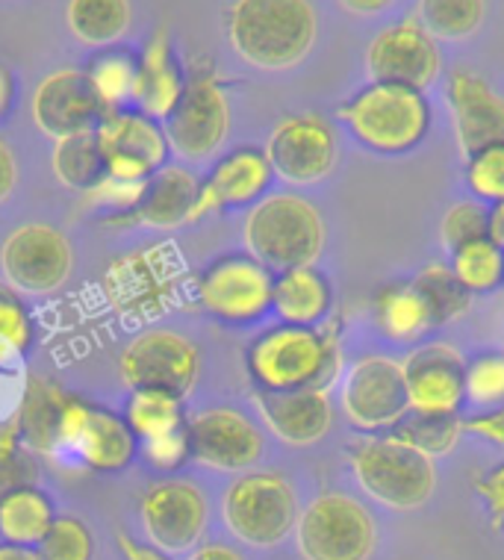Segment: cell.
Segmentation results:
<instances>
[{
  "label": "cell",
  "instance_id": "35",
  "mask_svg": "<svg viewBox=\"0 0 504 560\" xmlns=\"http://www.w3.org/2000/svg\"><path fill=\"white\" fill-rule=\"evenodd\" d=\"M484 15V0H419L417 21L436 42H460L481 27Z\"/></svg>",
  "mask_w": 504,
  "mask_h": 560
},
{
  "label": "cell",
  "instance_id": "25",
  "mask_svg": "<svg viewBox=\"0 0 504 560\" xmlns=\"http://www.w3.org/2000/svg\"><path fill=\"white\" fill-rule=\"evenodd\" d=\"M257 407L266 428L281 443L307 448L325 440L333 422L328 389H292V393H257Z\"/></svg>",
  "mask_w": 504,
  "mask_h": 560
},
{
  "label": "cell",
  "instance_id": "2",
  "mask_svg": "<svg viewBox=\"0 0 504 560\" xmlns=\"http://www.w3.org/2000/svg\"><path fill=\"white\" fill-rule=\"evenodd\" d=\"M340 369V334L333 325H278L248 348V372L262 393L328 389Z\"/></svg>",
  "mask_w": 504,
  "mask_h": 560
},
{
  "label": "cell",
  "instance_id": "51",
  "mask_svg": "<svg viewBox=\"0 0 504 560\" xmlns=\"http://www.w3.org/2000/svg\"><path fill=\"white\" fill-rule=\"evenodd\" d=\"M396 0H340L342 10H349L351 15H378L387 12Z\"/></svg>",
  "mask_w": 504,
  "mask_h": 560
},
{
  "label": "cell",
  "instance_id": "4",
  "mask_svg": "<svg viewBox=\"0 0 504 560\" xmlns=\"http://www.w3.org/2000/svg\"><path fill=\"white\" fill-rule=\"evenodd\" d=\"M340 118L363 148L398 156L425 142L431 130V104L425 92L417 89L368 83L342 104Z\"/></svg>",
  "mask_w": 504,
  "mask_h": 560
},
{
  "label": "cell",
  "instance_id": "8",
  "mask_svg": "<svg viewBox=\"0 0 504 560\" xmlns=\"http://www.w3.org/2000/svg\"><path fill=\"white\" fill-rule=\"evenodd\" d=\"M180 260L175 248L151 245L125 254L109 266L104 292L109 304L127 319H156L180 299Z\"/></svg>",
  "mask_w": 504,
  "mask_h": 560
},
{
  "label": "cell",
  "instance_id": "11",
  "mask_svg": "<svg viewBox=\"0 0 504 560\" xmlns=\"http://www.w3.org/2000/svg\"><path fill=\"white\" fill-rule=\"evenodd\" d=\"M274 275L251 254H227L198 280L201 307L227 325H251L272 310Z\"/></svg>",
  "mask_w": 504,
  "mask_h": 560
},
{
  "label": "cell",
  "instance_id": "26",
  "mask_svg": "<svg viewBox=\"0 0 504 560\" xmlns=\"http://www.w3.org/2000/svg\"><path fill=\"white\" fill-rule=\"evenodd\" d=\"M198 195H201V184L192 172H186L180 165H163L160 172L148 177L145 192L130 213L137 224H145L154 231H172V228L192 222Z\"/></svg>",
  "mask_w": 504,
  "mask_h": 560
},
{
  "label": "cell",
  "instance_id": "14",
  "mask_svg": "<svg viewBox=\"0 0 504 560\" xmlns=\"http://www.w3.org/2000/svg\"><path fill=\"white\" fill-rule=\"evenodd\" d=\"M366 71L372 83L425 92L443 71V54L419 21H398L368 42Z\"/></svg>",
  "mask_w": 504,
  "mask_h": 560
},
{
  "label": "cell",
  "instance_id": "54",
  "mask_svg": "<svg viewBox=\"0 0 504 560\" xmlns=\"http://www.w3.org/2000/svg\"><path fill=\"white\" fill-rule=\"evenodd\" d=\"M12 104V74L7 71V66H0V118L10 113Z\"/></svg>",
  "mask_w": 504,
  "mask_h": 560
},
{
  "label": "cell",
  "instance_id": "27",
  "mask_svg": "<svg viewBox=\"0 0 504 560\" xmlns=\"http://www.w3.org/2000/svg\"><path fill=\"white\" fill-rule=\"evenodd\" d=\"M184 71L177 66L168 33L160 30L142 50L133 80V101L148 118H168L184 95Z\"/></svg>",
  "mask_w": 504,
  "mask_h": 560
},
{
  "label": "cell",
  "instance_id": "32",
  "mask_svg": "<svg viewBox=\"0 0 504 560\" xmlns=\"http://www.w3.org/2000/svg\"><path fill=\"white\" fill-rule=\"evenodd\" d=\"M50 165H54V174H57L59 184L83 195L92 192V189L107 177L104 156H101V148H97L95 130H92V133H78L66 136V139H57Z\"/></svg>",
  "mask_w": 504,
  "mask_h": 560
},
{
  "label": "cell",
  "instance_id": "10",
  "mask_svg": "<svg viewBox=\"0 0 504 560\" xmlns=\"http://www.w3.org/2000/svg\"><path fill=\"white\" fill-rule=\"evenodd\" d=\"M121 377L130 389H156L186 398L201 375V354L192 339L175 330H145L139 334L118 360Z\"/></svg>",
  "mask_w": 504,
  "mask_h": 560
},
{
  "label": "cell",
  "instance_id": "12",
  "mask_svg": "<svg viewBox=\"0 0 504 560\" xmlns=\"http://www.w3.org/2000/svg\"><path fill=\"white\" fill-rule=\"evenodd\" d=\"M231 130V104L213 74H195L165 118V139L189 163H204L224 145Z\"/></svg>",
  "mask_w": 504,
  "mask_h": 560
},
{
  "label": "cell",
  "instance_id": "38",
  "mask_svg": "<svg viewBox=\"0 0 504 560\" xmlns=\"http://www.w3.org/2000/svg\"><path fill=\"white\" fill-rule=\"evenodd\" d=\"M466 401L493 410L504 405V354L490 351L466 363Z\"/></svg>",
  "mask_w": 504,
  "mask_h": 560
},
{
  "label": "cell",
  "instance_id": "46",
  "mask_svg": "<svg viewBox=\"0 0 504 560\" xmlns=\"http://www.w3.org/2000/svg\"><path fill=\"white\" fill-rule=\"evenodd\" d=\"M476 490L487 502V508H490V513L495 516V522H504V460L478 478Z\"/></svg>",
  "mask_w": 504,
  "mask_h": 560
},
{
  "label": "cell",
  "instance_id": "29",
  "mask_svg": "<svg viewBox=\"0 0 504 560\" xmlns=\"http://www.w3.org/2000/svg\"><path fill=\"white\" fill-rule=\"evenodd\" d=\"M375 325L392 342H417L434 328L427 304L413 283H389L375 299Z\"/></svg>",
  "mask_w": 504,
  "mask_h": 560
},
{
  "label": "cell",
  "instance_id": "22",
  "mask_svg": "<svg viewBox=\"0 0 504 560\" xmlns=\"http://www.w3.org/2000/svg\"><path fill=\"white\" fill-rule=\"evenodd\" d=\"M83 398L71 396L66 389H59L50 381H30L27 393L21 398L19 413V431L21 440L30 452L39 454H66V443H69L71 428L78 419Z\"/></svg>",
  "mask_w": 504,
  "mask_h": 560
},
{
  "label": "cell",
  "instance_id": "47",
  "mask_svg": "<svg viewBox=\"0 0 504 560\" xmlns=\"http://www.w3.org/2000/svg\"><path fill=\"white\" fill-rule=\"evenodd\" d=\"M466 434H476L487 443L504 445V405L493 407V410H484L481 416H472L464 422Z\"/></svg>",
  "mask_w": 504,
  "mask_h": 560
},
{
  "label": "cell",
  "instance_id": "33",
  "mask_svg": "<svg viewBox=\"0 0 504 560\" xmlns=\"http://www.w3.org/2000/svg\"><path fill=\"white\" fill-rule=\"evenodd\" d=\"M125 422L142 443L184 431V398L156 393V389H133V396L127 401Z\"/></svg>",
  "mask_w": 504,
  "mask_h": 560
},
{
  "label": "cell",
  "instance_id": "49",
  "mask_svg": "<svg viewBox=\"0 0 504 560\" xmlns=\"http://www.w3.org/2000/svg\"><path fill=\"white\" fill-rule=\"evenodd\" d=\"M118 546H121V551H125L127 560H168L160 549H154V546H142V542L130 540L127 534H121L118 537Z\"/></svg>",
  "mask_w": 504,
  "mask_h": 560
},
{
  "label": "cell",
  "instance_id": "6",
  "mask_svg": "<svg viewBox=\"0 0 504 560\" xmlns=\"http://www.w3.org/2000/svg\"><path fill=\"white\" fill-rule=\"evenodd\" d=\"M295 542L304 560H368L378 546V525L354 495L325 493L298 513Z\"/></svg>",
  "mask_w": 504,
  "mask_h": 560
},
{
  "label": "cell",
  "instance_id": "45",
  "mask_svg": "<svg viewBox=\"0 0 504 560\" xmlns=\"http://www.w3.org/2000/svg\"><path fill=\"white\" fill-rule=\"evenodd\" d=\"M142 457L154 469H165L172 472L177 466H184L189 460V443H186V428L184 431H175V434L156 436V440H148L142 443Z\"/></svg>",
  "mask_w": 504,
  "mask_h": 560
},
{
  "label": "cell",
  "instance_id": "3",
  "mask_svg": "<svg viewBox=\"0 0 504 560\" xmlns=\"http://www.w3.org/2000/svg\"><path fill=\"white\" fill-rule=\"evenodd\" d=\"M325 219L295 192L266 195L245 219V248L269 271L313 266L325 248Z\"/></svg>",
  "mask_w": 504,
  "mask_h": 560
},
{
  "label": "cell",
  "instance_id": "24",
  "mask_svg": "<svg viewBox=\"0 0 504 560\" xmlns=\"http://www.w3.org/2000/svg\"><path fill=\"white\" fill-rule=\"evenodd\" d=\"M137 454V436L125 419L83 401L71 428L66 457H74L95 472H121Z\"/></svg>",
  "mask_w": 504,
  "mask_h": 560
},
{
  "label": "cell",
  "instance_id": "40",
  "mask_svg": "<svg viewBox=\"0 0 504 560\" xmlns=\"http://www.w3.org/2000/svg\"><path fill=\"white\" fill-rule=\"evenodd\" d=\"M36 464L30 448L21 440L19 425H0V495L12 493L19 487H33Z\"/></svg>",
  "mask_w": 504,
  "mask_h": 560
},
{
  "label": "cell",
  "instance_id": "20",
  "mask_svg": "<svg viewBox=\"0 0 504 560\" xmlns=\"http://www.w3.org/2000/svg\"><path fill=\"white\" fill-rule=\"evenodd\" d=\"M410 413L455 416L466 401V360L446 342L417 348L405 363Z\"/></svg>",
  "mask_w": 504,
  "mask_h": 560
},
{
  "label": "cell",
  "instance_id": "34",
  "mask_svg": "<svg viewBox=\"0 0 504 560\" xmlns=\"http://www.w3.org/2000/svg\"><path fill=\"white\" fill-rule=\"evenodd\" d=\"M410 283L417 287V292L427 304V313H431V319H434V328H446V325H452V322H457L460 316L469 313L472 292H466L464 287H460V280L455 278L452 266L431 262V266H425V269L419 271Z\"/></svg>",
  "mask_w": 504,
  "mask_h": 560
},
{
  "label": "cell",
  "instance_id": "44",
  "mask_svg": "<svg viewBox=\"0 0 504 560\" xmlns=\"http://www.w3.org/2000/svg\"><path fill=\"white\" fill-rule=\"evenodd\" d=\"M89 80L95 86L97 97L104 101V107L113 109L133 97V80H137V62L130 57H104L97 59L95 68L89 71Z\"/></svg>",
  "mask_w": 504,
  "mask_h": 560
},
{
  "label": "cell",
  "instance_id": "48",
  "mask_svg": "<svg viewBox=\"0 0 504 560\" xmlns=\"http://www.w3.org/2000/svg\"><path fill=\"white\" fill-rule=\"evenodd\" d=\"M15 180H19V165H15V154L10 151V145L0 139V203L7 201L15 189Z\"/></svg>",
  "mask_w": 504,
  "mask_h": 560
},
{
  "label": "cell",
  "instance_id": "31",
  "mask_svg": "<svg viewBox=\"0 0 504 560\" xmlns=\"http://www.w3.org/2000/svg\"><path fill=\"white\" fill-rule=\"evenodd\" d=\"M71 33L89 48H107L125 39L133 21L130 0H69L66 10Z\"/></svg>",
  "mask_w": 504,
  "mask_h": 560
},
{
  "label": "cell",
  "instance_id": "41",
  "mask_svg": "<svg viewBox=\"0 0 504 560\" xmlns=\"http://www.w3.org/2000/svg\"><path fill=\"white\" fill-rule=\"evenodd\" d=\"M487 236V207L481 201L452 203L439 222V242L448 254Z\"/></svg>",
  "mask_w": 504,
  "mask_h": 560
},
{
  "label": "cell",
  "instance_id": "36",
  "mask_svg": "<svg viewBox=\"0 0 504 560\" xmlns=\"http://www.w3.org/2000/svg\"><path fill=\"white\" fill-rule=\"evenodd\" d=\"M389 434L398 436L401 443L413 445L417 452L427 454V457L434 460V457H443V454L455 452V445L460 443V434H466V431L460 413H408L392 431H389Z\"/></svg>",
  "mask_w": 504,
  "mask_h": 560
},
{
  "label": "cell",
  "instance_id": "30",
  "mask_svg": "<svg viewBox=\"0 0 504 560\" xmlns=\"http://www.w3.org/2000/svg\"><path fill=\"white\" fill-rule=\"evenodd\" d=\"M54 520V504L36 487H19L0 495V537L12 546H39Z\"/></svg>",
  "mask_w": 504,
  "mask_h": 560
},
{
  "label": "cell",
  "instance_id": "53",
  "mask_svg": "<svg viewBox=\"0 0 504 560\" xmlns=\"http://www.w3.org/2000/svg\"><path fill=\"white\" fill-rule=\"evenodd\" d=\"M0 560H45L36 549H27V546H12V542H3L0 546Z\"/></svg>",
  "mask_w": 504,
  "mask_h": 560
},
{
  "label": "cell",
  "instance_id": "13",
  "mask_svg": "<svg viewBox=\"0 0 504 560\" xmlns=\"http://www.w3.org/2000/svg\"><path fill=\"white\" fill-rule=\"evenodd\" d=\"M0 269L12 290L30 295L57 292L74 269L71 242L50 224H24L0 248Z\"/></svg>",
  "mask_w": 504,
  "mask_h": 560
},
{
  "label": "cell",
  "instance_id": "21",
  "mask_svg": "<svg viewBox=\"0 0 504 560\" xmlns=\"http://www.w3.org/2000/svg\"><path fill=\"white\" fill-rule=\"evenodd\" d=\"M448 109L455 118L457 145L466 156L481 148L504 145V97L472 71L448 78Z\"/></svg>",
  "mask_w": 504,
  "mask_h": 560
},
{
  "label": "cell",
  "instance_id": "37",
  "mask_svg": "<svg viewBox=\"0 0 504 560\" xmlns=\"http://www.w3.org/2000/svg\"><path fill=\"white\" fill-rule=\"evenodd\" d=\"M452 271L466 292H493L504 283V252L490 236L452 254Z\"/></svg>",
  "mask_w": 504,
  "mask_h": 560
},
{
  "label": "cell",
  "instance_id": "39",
  "mask_svg": "<svg viewBox=\"0 0 504 560\" xmlns=\"http://www.w3.org/2000/svg\"><path fill=\"white\" fill-rule=\"evenodd\" d=\"M33 339V322L19 295L0 283V363H12L27 351Z\"/></svg>",
  "mask_w": 504,
  "mask_h": 560
},
{
  "label": "cell",
  "instance_id": "42",
  "mask_svg": "<svg viewBox=\"0 0 504 560\" xmlns=\"http://www.w3.org/2000/svg\"><path fill=\"white\" fill-rule=\"evenodd\" d=\"M466 184L478 201H504V145L481 148L466 156Z\"/></svg>",
  "mask_w": 504,
  "mask_h": 560
},
{
  "label": "cell",
  "instance_id": "5",
  "mask_svg": "<svg viewBox=\"0 0 504 560\" xmlns=\"http://www.w3.org/2000/svg\"><path fill=\"white\" fill-rule=\"evenodd\" d=\"M351 472L375 502L392 511H417L434 495L436 466L427 454L392 434H366L351 445Z\"/></svg>",
  "mask_w": 504,
  "mask_h": 560
},
{
  "label": "cell",
  "instance_id": "19",
  "mask_svg": "<svg viewBox=\"0 0 504 560\" xmlns=\"http://www.w3.org/2000/svg\"><path fill=\"white\" fill-rule=\"evenodd\" d=\"M142 525L160 551H189L207 528V499L192 481H160L142 499Z\"/></svg>",
  "mask_w": 504,
  "mask_h": 560
},
{
  "label": "cell",
  "instance_id": "43",
  "mask_svg": "<svg viewBox=\"0 0 504 560\" xmlns=\"http://www.w3.org/2000/svg\"><path fill=\"white\" fill-rule=\"evenodd\" d=\"M39 546V555L45 560H92V551H95L92 532L74 516H57L48 537Z\"/></svg>",
  "mask_w": 504,
  "mask_h": 560
},
{
  "label": "cell",
  "instance_id": "23",
  "mask_svg": "<svg viewBox=\"0 0 504 560\" xmlns=\"http://www.w3.org/2000/svg\"><path fill=\"white\" fill-rule=\"evenodd\" d=\"M272 165L266 160V151L257 148H239L215 165L213 174L201 184V195L195 203V219L227 210V207H254L266 198V189L272 186Z\"/></svg>",
  "mask_w": 504,
  "mask_h": 560
},
{
  "label": "cell",
  "instance_id": "7",
  "mask_svg": "<svg viewBox=\"0 0 504 560\" xmlns=\"http://www.w3.org/2000/svg\"><path fill=\"white\" fill-rule=\"evenodd\" d=\"M227 528L248 546L269 549L286 540L298 522V495L278 472H248L227 487L222 502Z\"/></svg>",
  "mask_w": 504,
  "mask_h": 560
},
{
  "label": "cell",
  "instance_id": "15",
  "mask_svg": "<svg viewBox=\"0 0 504 560\" xmlns=\"http://www.w3.org/2000/svg\"><path fill=\"white\" fill-rule=\"evenodd\" d=\"M266 160L274 177L286 184H319L337 165V133L325 118L313 113L283 118L269 136Z\"/></svg>",
  "mask_w": 504,
  "mask_h": 560
},
{
  "label": "cell",
  "instance_id": "28",
  "mask_svg": "<svg viewBox=\"0 0 504 560\" xmlns=\"http://www.w3.org/2000/svg\"><path fill=\"white\" fill-rule=\"evenodd\" d=\"M333 307V290L316 266L278 271L272 290V310L283 325L319 328Z\"/></svg>",
  "mask_w": 504,
  "mask_h": 560
},
{
  "label": "cell",
  "instance_id": "50",
  "mask_svg": "<svg viewBox=\"0 0 504 560\" xmlns=\"http://www.w3.org/2000/svg\"><path fill=\"white\" fill-rule=\"evenodd\" d=\"M487 236L504 252V201L487 207Z\"/></svg>",
  "mask_w": 504,
  "mask_h": 560
},
{
  "label": "cell",
  "instance_id": "52",
  "mask_svg": "<svg viewBox=\"0 0 504 560\" xmlns=\"http://www.w3.org/2000/svg\"><path fill=\"white\" fill-rule=\"evenodd\" d=\"M189 560H245L243 555L231 546H222V542H210V546H201L198 551L189 555Z\"/></svg>",
  "mask_w": 504,
  "mask_h": 560
},
{
  "label": "cell",
  "instance_id": "16",
  "mask_svg": "<svg viewBox=\"0 0 504 560\" xmlns=\"http://www.w3.org/2000/svg\"><path fill=\"white\" fill-rule=\"evenodd\" d=\"M95 136L107 177L125 184H145L151 174L165 165V151H168L165 130L142 113L113 109L97 125Z\"/></svg>",
  "mask_w": 504,
  "mask_h": 560
},
{
  "label": "cell",
  "instance_id": "18",
  "mask_svg": "<svg viewBox=\"0 0 504 560\" xmlns=\"http://www.w3.org/2000/svg\"><path fill=\"white\" fill-rule=\"evenodd\" d=\"M107 113L89 74L78 68L54 71L33 92V121L54 142L66 136L92 133Z\"/></svg>",
  "mask_w": 504,
  "mask_h": 560
},
{
  "label": "cell",
  "instance_id": "9",
  "mask_svg": "<svg viewBox=\"0 0 504 560\" xmlns=\"http://www.w3.org/2000/svg\"><path fill=\"white\" fill-rule=\"evenodd\" d=\"M342 413L363 434H389L410 413L405 366L384 354L360 358L342 381Z\"/></svg>",
  "mask_w": 504,
  "mask_h": 560
},
{
  "label": "cell",
  "instance_id": "1",
  "mask_svg": "<svg viewBox=\"0 0 504 560\" xmlns=\"http://www.w3.org/2000/svg\"><path fill=\"white\" fill-rule=\"evenodd\" d=\"M319 15L310 0H236L227 12L231 48L260 71H290L316 45Z\"/></svg>",
  "mask_w": 504,
  "mask_h": 560
},
{
  "label": "cell",
  "instance_id": "17",
  "mask_svg": "<svg viewBox=\"0 0 504 560\" xmlns=\"http://www.w3.org/2000/svg\"><path fill=\"white\" fill-rule=\"evenodd\" d=\"M186 443L195 464L219 472H245L248 466L260 464L266 452L260 428L245 413L227 407L192 416L186 422Z\"/></svg>",
  "mask_w": 504,
  "mask_h": 560
}]
</instances>
